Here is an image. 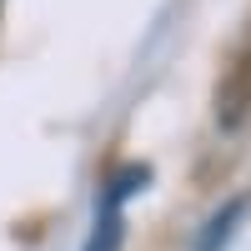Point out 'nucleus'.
<instances>
[{
    "label": "nucleus",
    "mask_w": 251,
    "mask_h": 251,
    "mask_svg": "<svg viewBox=\"0 0 251 251\" xmlns=\"http://www.w3.org/2000/svg\"><path fill=\"white\" fill-rule=\"evenodd\" d=\"M241 216H246V196H236V201H226V211H216L211 221H206V231L196 236V246H201V251H216V246H221L226 236L236 231V221H241Z\"/></svg>",
    "instance_id": "obj_1"
},
{
    "label": "nucleus",
    "mask_w": 251,
    "mask_h": 251,
    "mask_svg": "<svg viewBox=\"0 0 251 251\" xmlns=\"http://www.w3.org/2000/svg\"><path fill=\"white\" fill-rule=\"evenodd\" d=\"M121 236H126V226H121V206L106 201V211L96 216V231H91L86 251H121Z\"/></svg>",
    "instance_id": "obj_2"
}]
</instances>
